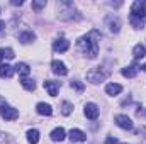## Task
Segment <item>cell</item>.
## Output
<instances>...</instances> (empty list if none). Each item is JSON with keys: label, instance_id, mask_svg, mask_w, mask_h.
<instances>
[{"label": "cell", "instance_id": "obj_1", "mask_svg": "<svg viewBox=\"0 0 146 144\" xmlns=\"http://www.w3.org/2000/svg\"><path fill=\"white\" fill-rule=\"evenodd\" d=\"M100 32L97 31V29H92L88 34H85L83 37H80L78 39V48L82 49V53H85L90 59H94V58H97V54H99V41H100Z\"/></svg>", "mask_w": 146, "mask_h": 144}, {"label": "cell", "instance_id": "obj_2", "mask_svg": "<svg viewBox=\"0 0 146 144\" xmlns=\"http://www.w3.org/2000/svg\"><path fill=\"white\" fill-rule=\"evenodd\" d=\"M107 76H109V70H106L104 66H95V68H92L90 71H87V80H88L90 83H94V85L104 81Z\"/></svg>", "mask_w": 146, "mask_h": 144}, {"label": "cell", "instance_id": "obj_3", "mask_svg": "<svg viewBox=\"0 0 146 144\" xmlns=\"http://www.w3.org/2000/svg\"><path fill=\"white\" fill-rule=\"evenodd\" d=\"M131 17H136V19L145 20V17H146V5H145V2L136 0V2L131 5Z\"/></svg>", "mask_w": 146, "mask_h": 144}, {"label": "cell", "instance_id": "obj_4", "mask_svg": "<svg viewBox=\"0 0 146 144\" xmlns=\"http://www.w3.org/2000/svg\"><path fill=\"white\" fill-rule=\"evenodd\" d=\"M0 115L5 119V120H15L17 117H19V110L14 107H10V105H7V104H2L0 105Z\"/></svg>", "mask_w": 146, "mask_h": 144}, {"label": "cell", "instance_id": "obj_5", "mask_svg": "<svg viewBox=\"0 0 146 144\" xmlns=\"http://www.w3.org/2000/svg\"><path fill=\"white\" fill-rule=\"evenodd\" d=\"M114 120H115V124H117L121 129H124V131H131V129H133V120H131L127 115L119 114V115L114 117Z\"/></svg>", "mask_w": 146, "mask_h": 144}, {"label": "cell", "instance_id": "obj_6", "mask_svg": "<svg viewBox=\"0 0 146 144\" xmlns=\"http://www.w3.org/2000/svg\"><path fill=\"white\" fill-rule=\"evenodd\" d=\"M68 48H70V42H68L65 37H58V39H54V42H53V49H54L56 53H65V51H68Z\"/></svg>", "mask_w": 146, "mask_h": 144}, {"label": "cell", "instance_id": "obj_7", "mask_svg": "<svg viewBox=\"0 0 146 144\" xmlns=\"http://www.w3.org/2000/svg\"><path fill=\"white\" fill-rule=\"evenodd\" d=\"M51 70H53L54 75H60V76H65V75L68 73V68H66L65 63L60 61V59H54V61L51 63Z\"/></svg>", "mask_w": 146, "mask_h": 144}, {"label": "cell", "instance_id": "obj_8", "mask_svg": "<svg viewBox=\"0 0 146 144\" xmlns=\"http://www.w3.org/2000/svg\"><path fill=\"white\" fill-rule=\"evenodd\" d=\"M44 88L48 90V93H49L51 97H56V95H58V90H60V81L46 80V81H44Z\"/></svg>", "mask_w": 146, "mask_h": 144}, {"label": "cell", "instance_id": "obj_9", "mask_svg": "<svg viewBox=\"0 0 146 144\" xmlns=\"http://www.w3.org/2000/svg\"><path fill=\"white\" fill-rule=\"evenodd\" d=\"M68 136H70L72 143H83V141H87V134L83 131H80V129H72L68 132Z\"/></svg>", "mask_w": 146, "mask_h": 144}, {"label": "cell", "instance_id": "obj_10", "mask_svg": "<svg viewBox=\"0 0 146 144\" xmlns=\"http://www.w3.org/2000/svg\"><path fill=\"white\" fill-rule=\"evenodd\" d=\"M85 115H87V119H90V120H95L97 117H99V107L95 105V104H87L85 105Z\"/></svg>", "mask_w": 146, "mask_h": 144}, {"label": "cell", "instance_id": "obj_11", "mask_svg": "<svg viewBox=\"0 0 146 144\" xmlns=\"http://www.w3.org/2000/svg\"><path fill=\"white\" fill-rule=\"evenodd\" d=\"M106 24L109 26L110 32H119V29H121V22H119V19L114 17V15H107V17H106Z\"/></svg>", "mask_w": 146, "mask_h": 144}, {"label": "cell", "instance_id": "obj_12", "mask_svg": "<svg viewBox=\"0 0 146 144\" xmlns=\"http://www.w3.org/2000/svg\"><path fill=\"white\" fill-rule=\"evenodd\" d=\"M36 110L39 115H46V117H49L51 114H53V108H51V105L49 104H44V102H39L36 105Z\"/></svg>", "mask_w": 146, "mask_h": 144}, {"label": "cell", "instance_id": "obj_13", "mask_svg": "<svg viewBox=\"0 0 146 144\" xmlns=\"http://www.w3.org/2000/svg\"><path fill=\"white\" fill-rule=\"evenodd\" d=\"M34 39H36V34H34L33 31H24V32L19 34V41H21L22 44H29V42H33Z\"/></svg>", "mask_w": 146, "mask_h": 144}, {"label": "cell", "instance_id": "obj_14", "mask_svg": "<svg viewBox=\"0 0 146 144\" xmlns=\"http://www.w3.org/2000/svg\"><path fill=\"white\" fill-rule=\"evenodd\" d=\"M65 136H66V132H65L63 127H56V129L51 132V139H53L54 143H61V141L65 139Z\"/></svg>", "mask_w": 146, "mask_h": 144}, {"label": "cell", "instance_id": "obj_15", "mask_svg": "<svg viewBox=\"0 0 146 144\" xmlns=\"http://www.w3.org/2000/svg\"><path fill=\"white\" fill-rule=\"evenodd\" d=\"M14 71H17L22 78H26V76L31 73V68H29V65H26V63H17V65L14 66Z\"/></svg>", "mask_w": 146, "mask_h": 144}, {"label": "cell", "instance_id": "obj_16", "mask_svg": "<svg viewBox=\"0 0 146 144\" xmlns=\"http://www.w3.org/2000/svg\"><path fill=\"white\" fill-rule=\"evenodd\" d=\"M121 92H122V87H121L119 83H109V85L106 87V93H107V95H112V97H114V95H119Z\"/></svg>", "mask_w": 146, "mask_h": 144}, {"label": "cell", "instance_id": "obj_17", "mask_svg": "<svg viewBox=\"0 0 146 144\" xmlns=\"http://www.w3.org/2000/svg\"><path fill=\"white\" fill-rule=\"evenodd\" d=\"M138 65H131V66H126V68H122V75L126 76V78H134L136 75H138Z\"/></svg>", "mask_w": 146, "mask_h": 144}, {"label": "cell", "instance_id": "obj_18", "mask_svg": "<svg viewBox=\"0 0 146 144\" xmlns=\"http://www.w3.org/2000/svg\"><path fill=\"white\" fill-rule=\"evenodd\" d=\"M12 73H14V66H10V65H0V78H10L12 76Z\"/></svg>", "mask_w": 146, "mask_h": 144}, {"label": "cell", "instance_id": "obj_19", "mask_svg": "<svg viewBox=\"0 0 146 144\" xmlns=\"http://www.w3.org/2000/svg\"><path fill=\"white\" fill-rule=\"evenodd\" d=\"M27 141H29V144L39 143V131L37 129H29L27 131Z\"/></svg>", "mask_w": 146, "mask_h": 144}, {"label": "cell", "instance_id": "obj_20", "mask_svg": "<svg viewBox=\"0 0 146 144\" xmlns=\"http://www.w3.org/2000/svg\"><path fill=\"white\" fill-rule=\"evenodd\" d=\"M133 56H134L136 59H139V58L146 56V48L143 46V44H136L134 49H133Z\"/></svg>", "mask_w": 146, "mask_h": 144}, {"label": "cell", "instance_id": "obj_21", "mask_svg": "<svg viewBox=\"0 0 146 144\" xmlns=\"http://www.w3.org/2000/svg\"><path fill=\"white\" fill-rule=\"evenodd\" d=\"M21 85L27 90V92H33L34 88H36V83H34V80H29V78H22L21 80Z\"/></svg>", "mask_w": 146, "mask_h": 144}, {"label": "cell", "instance_id": "obj_22", "mask_svg": "<svg viewBox=\"0 0 146 144\" xmlns=\"http://www.w3.org/2000/svg\"><path fill=\"white\" fill-rule=\"evenodd\" d=\"M72 112H73V105L70 102H63V104H61V114H63V115H70Z\"/></svg>", "mask_w": 146, "mask_h": 144}, {"label": "cell", "instance_id": "obj_23", "mask_svg": "<svg viewBox=\"0 0 146 144\" xmlns=\"http://www.w3.org/2000/svg\"><path fill=\"white\" fill-rule=\"evenodd\" d=\"M70 85H72V88H75V90H76L78 93H82V92L85 90V85H83L82 81H78V80H75V81H72Z\"/></svg>", "mask_w": 146, "mask_h": 144}, {"label": "cell", "instance_id": "obj_24", "mask_svg": "<svg viewBox=\"0 0 146 144\" xmlns=\"http://www.w3.org/2000/svg\"><path fill=\"white\" fill-rule=\"evenodd\" d=\"M42 7H46V0H41V2H33V9H34V10H41Z\"/></svg>", "mask_w": 146, "mask_h": 144}, {"label": "cell", "instance_id": "obj_25", "mask_svg": "<svg viewBox=\"0 0 146 144\" xmlns=\"http://www.w3.org/2000/svg\"><path fill=\"white\" fill-rule=\"evenodd\" d=\"M0 144H9V136L0 131Z\"/></svg>", "mask_w": 146, "mask_h": 144}, {"label": "cell", "instance_id": "obj_26", "mask_svg": "<svg viewBox=\"0 0 146 144\" xmlns=\"http://www.w3.org/2000/svg\"><path fill=\"white\" fill-rule=\"evenodd\" d=\"M3 54H5V58H9V59H12L15 54H14V51L10 49V48H7V49H3Z\"/></svg>", "mask_w": 146, "mask_h": 144}, {"label": "cell", "instance_id": "obj_27", "mask_svg": "<svg viewBox=\"0 0 146 144\" xmlns=\"http://www.w3.org/2000/svg\"><path fill=\"white\" fill-rule=\"evenodd\" d=\"M104 144H117V139H115V137H107Z\"/></svg>", "mask_w": 146, "mask_h": 144}, {"label": "cell", "instance_id": "obj_28", "mask_svg": "<svg viewBox=\"0 0 146 144\" xmlns=\"http://www.w3.org/2000/svg\"><path fill=\"white\" fill-rule=\"evenodd\" d=\"M12 5H22V0H12Z\"/></svg>", "mask_w": 146, "mask_h": 144}, {"label": "cell", "instance_id": "obj_29", "mask_svg": "<svg viewBox=\"0 0 146 144\" xmlns=\"http://www.w3.org/2000/svg\"><path fill=\"white\" fill-rule=\"evenodd\" d=\"M5 58V54H3V49H0V63H2V59Z\"/></svg>", "mask_w": 146, "mask_h": 144}, {"label": "cell", "instance_id": "obj_30", "mask_svg": "<svg viewBox=\"0 0 146 144\" xmlns=\"http://www.w3.org/2000/svg\"><path fill=\"white\" fill-rule=\"evenodd\" d=\"M5 29V22L3 20H0V31H3Z\"/></svg>", "mask_w": 146, "mask_h": 144}, {"label": "cell", "instance_id": "obj_31", "mask_svg": "<svg viewBox=\"0 0 146 144\" xmlns=\"http://www.w3.org/2000/svg\"><path fill=\"white\" fill-rule=\"evenodd\" d=\"M141 68H143V71H146V63L143 65V66H141Z\"/></svg>", "mask_w": 146, "mask_h": 144}]
</instances>
